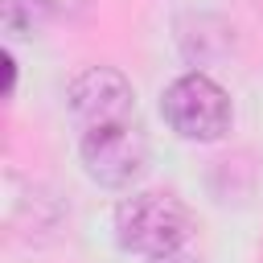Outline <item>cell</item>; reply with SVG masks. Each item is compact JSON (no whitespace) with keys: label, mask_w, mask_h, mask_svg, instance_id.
Here are the masks:
<instances>
[{"label":"cell","mask_w":263,"mask_h":263,"mask_svg":"<svg viewBox=\"0 0 263 263\" xmlns=\"http://www.w3.org/2000/svg\"><path fill=\"white\" fill-rule=\"evenodd\" d=\"M66 107L78 119V127H103L136 119V90L115 66H86L66 86Z\"/></svg>","instance_id":"obj_4"},{"label":"cell","mask_w":263,"mask_h":263,"mask_svg":"<svg viewBox=\"0 0 263 263\" xmlns=\"http://www.w3.org/2000/svg\"><path fill=\"white\" fill-rule=\"evenodd\" d=\"M49 16V0H4V25L12 33H33Z\"/></svg>","instance_id":"obj_5"},{"label":"cell","mask_w":263,"mask_h":263,"mask_svg":"<svg viewBox=\"0 0 263 263\" xmlns=\"http://www.w3.org/2000/svg\"><path fill=\"white\" fill-rule=\"evenodd\" d=\"M189 230H193L189 205L164 189H144L115 205V242L132 255H144V259L177 255Z\"/></svg>","instance_id":"obj_1"},{"label":"cell","mask_w":263,"mask_h":263,"mask_svg":"<svg viewBox=\"0 0 263 263\" xmlns=\"http://www.w3.org/2000/svg\"><path fill=\"white\" fill-rule=\"evenodd\" d=\"M160 115L164 123L181 136V140H193V144H214L230 132V95L201 70L193 74H181L164 86L160 95Z\"/></svg>","instance_id":"obj_2"},{"label":"cell","mask_w":263,"mask_h":263,"mask_svg":"<svg viewBox=\"0 0 263 263\" xmlns=\"http://www.w3.org/2000/svg\"><path fill=\"white\" fill-rule=\"evenodd\" d=\"M78 152H82L86 177L107 185V189H127L148 168V136H144V127L136 119L86 127Z\"/></svg>","instance_id":"obj_3"},{"label":"cell","mask_w":263,"mask_h":263,"mask_svg":"<svg viewBox=\"0 0 263 263\" xmlns=\"http://www.w3.org/2000/svg\"><path fill=\"white\" fill-rule=\"evenodd\" d=\"M152 263H189V259H177V255H164V259H152Z\"/></svg>","instance_id":"obj_6"}]
</instances>
